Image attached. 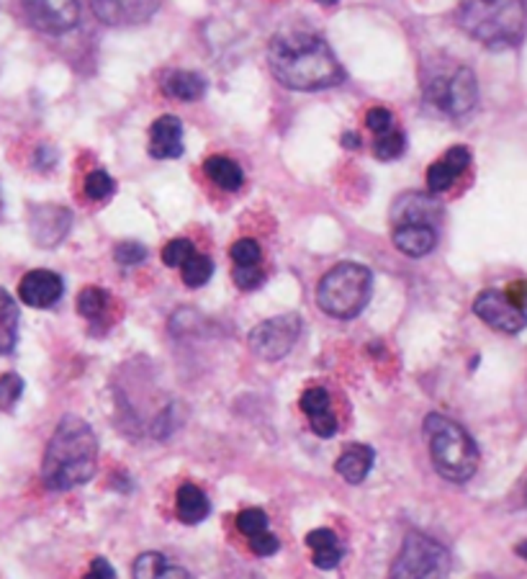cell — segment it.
I'll list each match as a JSON object with an SVG mask.
<instances>
[{
  "label": "cell",
  "mask_w": 527,
  "mask_h": 579,
  "mask_svg": "<svg viewBox=\"0 0 527 579\" xmlns=\"http://www.w3.org/2000/svg\"><path fill=\"white\" fill-rule=\"evenodd\" d=\"M268 65L273 78L291 90H325L345 80L332 46L314 31L286 29L268 46Z\"/></svg>",
  "instance_id": "cell-1"
},
{
  "label": "cell",
  "mask_w": 527,
  "mask_h": 579,
  "mask_svg": "<svg viewBox=\"0 0 527 579\" xmlns=\"http://www.w3.org/2000/svg\"><path fill=\"white\" fill-rule=\"evenodd\" d=\"M98 471V438L86 420L67 415L57 425L42 464L46 490L67 492L93 479Z\"/></svg>",
  "instance_id": "cell-2"
},
{
  "label": "cell",
  "mask_w": 527,
  "mask_h": 579,
  "mask_svg": "<svg viewBox=\"0 0 527 579\" xmlns=\"http://www.w3.org/2000/svg\"><path fill=\"white\" fill-rule=\"evenodd\" d=\"M458 26L491 49L520 42L525 29V0H461Z\"/></svg>",
  "instance_id": "cell-3"
},
{
  "label": "cell",
  "mask_w": 527,
  "mask_h": 579,
  "mask_svg": "<svg viewBox=\"0 0 527 579\" xmlns=\"http://www.w3.org/2000/svg\"><path fill=\"white\" fill-rule=\"evenodd\" d=\"M422 427H424V435L430 441L432 467L440 476L448 482H456V484L468 482L476 474L479 459H482L479 446L468 435V430L456 420L440 415V412H430Z\"/></svg>",
  "instance_id": "cell-4"
},
{
  "label": "cell",
  "mask_w": 527,
  "mask_h": 579,
  "mask_svg": "<svg viewBox=\"0 0 527 579\" xmlns=\"http://www.w3.org/2000/svg\"><path fill=\"white\" fill-rule=\"evenodd\" d=\"M374 294V276L360 263H337L317 286V304L334 319H352L363 312Z\"/></svg>",
  "instance_id": "cell-5"
},
{
  "label": "cell",
  "mask_w": 527,
  "mask_h": 579,
  "mask_svg": "<svg viewBox=\"0 0 527 579\" xmlns=\"http://www.w3.org/2000/svg\"><path fill=\"white\" fill-rule=\"evenodd\" d=\"M450 572L448 549L422 534H409L391 567V577H445Z\"/></svg>",
  "instance_id": "cell-6"
},
{
  "label": "cell",
  "mask_w": 527,
  "mask_h": 579,
  "mask_svg": "<svg viewBox=\"0 0 527 579\" xmlns=\"http://www.w3.org/2000/svg\"><path fill=\"white\" fill-rule=\"evenodd\" d=\"M424 98L448 116H465L479 103V83L473 70L458 67L450 78H432L424 86Z\"/></svg>",
  "instance_id": "cell-7"
},
{
  "label": "cell",
  "mask_w": 527,
  "mask_h": 579,
  "mask_svg": "<svg viewBox=\"0 0 527 579\" xmlns=\"http://www.w3.org/2000/svg\"><path fill=\"white\" fill-rule=\"evenodd\" d=\"M301 330H304V322L299 314H278V317H270L260 325H255V330L247 337V345L263 360H278L291 353Z\"/></svg>",
  "instance_id": "cell-8"
},
{
  "label": "cell",
  "mask_w": 527,
  "mask_h": 579,
  "mask_svg": "<svg viewBox=\"0 0 527 579\" xmlns=\"http://www.w3.org/2000/svg\"><path fill=\"white\" fill-rule=\"evenodd\" d=\"M473 314L489 327L505 335H517L527 327L525 307L517 304L505 291H482L473 302Z\"/></svg>",
  "instance_id": "cell-9"
},
{
  "label": "cell",
  "mask_w": 527,
  "mask_h": 579,
  "mask_svg": "<svg viewBox=\"0 0 527 579\" xmlns=\"http://www.w3.org/2000/svg\"><path fill=\"white\" fill-rule=\"evenodd\" d=\"M31 23L46 34H65L80 21L78 0H23Z\"/></svg>",
  "instance_id": "cell-10"
},
{
  "label": "cell",
  "mask_w": 527,
  "mask_h": 579,
  "mask_svg": "<svg viewBox=\"0 0 527 579\" xmlns=\"http://www.w3.org/2000/svg\"><path fill=\"white\" fill-rule=\"evenodd\" d=\"M162 0H90L98 21L106 26H136L152 19Z\"/></svg>",
  "instance_id": "cell-11"
},
{
  "label": "cell",
  "mask_w": 527,
  "mask_h": 579,
  "mask_svg": "<svg viewBox=\"0 0 527 579\" xmlns=\"http://www.w3.org/2000/svg\"><path fill=\"white\" fill-rule=\"evenodd\" d=\"M62 294H65V281L54 270H45V268L29 270L19 284V299L34 310L54 307L62 299Z\"/></svg>",
  "instance_id": "cell-12"
},
{
  "label": "cell",
  "mask_w": 527,
  "mask_h": 579,
  "mask_svg": "<svg viewBox=\"0 0 527 579\" xmlns=\"http://www.w3.org/2000/svg\"><path fill=\"white\" fill-rule=\"evenodd\" d=\"M468 165H471V153H468V147H463V145L450 147L445 155L430 165V170H427V191H430V194H445V191H450L453 183L468 170Z\"/></svg>",
  "instance_id": "cell-13"
},
{
  "label": "cell",
  "mask_w": 527,
  "mask_h": 579,
  "mask_svg": "<svg viewBox=\"0 0 527 579\" xmlns=\"http://www.w3.org/2000/svg\"><path fill=\"white\" fill-rule=\"evenodd\" d=\"M150 155L157 160H176L183 155V121L177 116L165 113L154 119L150 129Z\"/></svg>",
  "instance_id": "cell-14"
},
{
  "label": "cell",
  "mask_w": 527,
  "mask_h": 579,
  "mask_svg": "<svg viewBox=\"0 0 527 579\" xmlns=\"http://www.w3.org/2000/svg\"><path fill=\"white\" fill-rule=\"evenodd\" d=\"M394 245L407 258H424L438 245V232L424 222L394 224Z\"/></svg>",
  "instance_id": "cell-15"
},
{
  "label": "cell",
  "mask_w": 527,
  "mask_h": 579,
  "mask_svg": "<svg viewBox=\"0 0 527 579\" xmlns=\"http://www.w3.org/2000/svg\"><path fill=\"white\" fill-rule=\"evenodd\" d=\"M70 211L62 206H39L31 211V237L42 247H54L67 235Z\"/></svg>",
  "instance_id": "cell-16"
},
{
  "label": "cell",
  "mask_w": 527,
  "mask_h": 579,
  "mask_svg": "<svg viewBox=\"0 0 527 579\" xmlns=\"http://www.w3.org/2000/svg\"><path fill=\"white\" fill-rule=\"evenodd\" d=\"M375 461V451L366 443H350L340 453L334 461V471L348 482V484H363L371 474Z\"/></svg>",
  "instance_id": "cell-17"
},
{
  "label": "cell",
  "mask_w": 527,
  "mask_h": 579,
  "mask_svg": "<svg viewBox=\"0 0 527 579\" xmlns=\"http://www.w3.org/2000/svg\"><path fill=\"white\" fill-rule=\"evenodd\" d=\"M307 546L311 551V564L317 569H334L342 557H345V549L340 543V535L334 534L332 528H317L307 535Z\"/></svg>",
  "instance_id": "cell-18"
},
{
  "label": "cell",
  "mask_w": 527,
  "mask_h": 579,
  "mask_svg": "<svg viewBox=\"0 0 527 579\" xmlns=\"http://www.w3.org/2000/svg\"><path fill=\"white\" fill-rule=\"evenodd\" d=\"M211 513V500L196 484H183L176 494V515L185 525H198Z\"/></svg>",
  "instance_id": "cell-19"
},
{
  "label": "cell",
  "mask_w": 527,
  "mask_h": 579,
  "mask_svg": "<svg viewBox=\"0 0 527 579\" xmlns=\"http://www.w3.org/2000/svg\"><path fill=\"white\" fill-rule=\"evenodd\" d=\"M440 217V203L430 196H422V194H409L404 199H399L394 203V214L391 219L394 224L404 222H424L435 227V219Z\"/></svg>",
  "instance_id": "cell-20"
},
{
  "label": "cell",
  "mask_w": 527,
  "mask_h": 579,
  "mask_svg": "<svg viewBox=\"0 0 527 579\" xmlns=\"http://www.w3.org/2000/svg\"><path fill=\"white\" fill-rule=\"evenodd\" d=\"M203 170H206L209 180H211L214 186L224 188V191H240L242 183H244V173H242L240 165L224 155L209 157V160L203 162Z\"/></svg>",
  "instance_id": "cell-21"
},
{
  "label": "cell",
  "mask_w": 527,
  "mask_h": 579,
  "mask_svg": "<svg viewBox=\"0 0 527 579\" xmlns=\"http://www.w3.org/2000/svg\"><path fill=\"white\" fill-rule=\"evenodd\" d=\"M16 340H19V307L8 291L0 289V356L13 353Z\"/></svg>",
  "instance_id": "cell-22"
},
{
  "label": "cell",
  "mask_w": 527,
  "mask_h": 579,
  "mask_svg": "<svg viewBox=\"0 0 527 579\" xmlns=\"http://www.w3.org/2000/svg\"><path fill=\"white\" fill-rule=\"evenodd\" d=\"M165 93L170 98H177V101H198L206 93V80L198 72L180 70V72H173L165 80Z\"/></svg>",
  "instance_id": "cell-23"
},
{
  "label": "cell",
  "mask_w": 527,
  "mask_h": 579,
  "mask_svg": "<svg viewBox=\"0 0 527 579\" xmlns=\"http://www.w3.org/2000/svg\"><path fill=\"white\" fill-rule=\"evenodd\" d=\"M180 276H183V284H185L188 289H201V286L209 284V278L214 276V263H211V258L194 252V255L185 261V266L180 268Z\"/></svg>",
  "instance_id": "cell-24"
},
{
  "label": "cell",
  "mask_w": 527,
  "mask_h": 579,
  "mask_svg": "<svg viewBox=\"0 0 527 579\" xmlns=\"http://www.w3.org/2000/svg\"><path fill=\"white\" fill-rule=\"evenodd\" d=\"M106 304H109V294L101 286H86L78 296V312L86 319H98L106 310Z\"/></svg>",
  "instance_id": "cell-25"
},
{
  "label": "cell",
  "mask_w": 527,
  "mask_h": 579,
  "mask_svg": "<svg viewBox=\"0 0 527 579\" xmlns=\"http://www.w3.org/2000/svg\"><path fill=\"white\" fill-rule=\"evenodd\" d=\"M404 150H407V136L401 132H396V129L378 134V139H375L374 145V153L378 160H399V157L404 155Z\"/></svg>",
  "instance_id": "cell-26"
},
{
  "label": "cell",
  "mask_w": 527,
  "mask_h": 579,
  "mask_svg": "<svg viewBox=\"0 0 527 579\" xmlns=\"http://www.w3.org/2000/svg\"><path fill=\"white\" fill-rule=\"evenodd\" d=\"M194 252H196V247H194L191 240L176 237V240H170V243L165 245V250H162V263L168 268H177V270H180Z\"/></svg>",
  "instance_id": "cell-27"
},
{
  "label": "cell",
  "mask_w": 527,
  "mask_h": 579,
  "mask_svg": "<svg viewBox=\"0 0 527 579\" xmlns=\"http://www.w3.org/2000/svg\"><path fill=\"white\" fill-rule=\"evenodd\" d=\"M21 394H23V379L19 376V374L8 371V374L0 376V409H3V412L13 409L16 401L21 400Z\"/></svg>",
  "instance_id": "cell-28"
},
{
  "label": "cell",
  "mask_w": 527,
  "mask_h": 579,
  "mask_svg": "<svg viewBox=\"0 0 527 579\" xmlns=\"http://www.w3.org/2000/svg\"><path fill=\"white\" fill-rule=\"evenodd\" d=\"M165 567H168V558L162 557V554H157V551H147V554H142V557L134 561L132 575L144 579L162 577Z\"/></svg>",
  "instance_id": "cell-29"
},
{
  "label": "cell",
  "mask_w": 527,
  "mask_h": 579,
  "mask_svg": "<svg viewBox=\"0 0 527 579\" xmlns=\"http://www.w3.org/2000/svg\"><path fill=\"white\" fill-rule=\"evenodd\" d=\"M229 252H232L235 266H258L260 258H263V250H260V245H258L252 237H242V240H237Z\"/></svg>",
  "instance_id": "cell-30"
},
{
  "label": "cell",
  "mask_w": 527,
  "mask_h": 579,
  "mask_svg": "<svg viewBox=\"0 0 527 579\" xmlns=\"http://www.w3.org/2000/svg\"><path fill=\"white\" fill-rule=\"evenodd\" d=\"M113 188H116V183L106 170H93L86 178V196L90 201H106L113 194Z\"/></svg>",
  "instance_id": "cell-31"
},
{
  "label": "cell",
  "mask_w": 527,
  "mask_h": 579,
  "mask_svg": "<svg viewBox=\"0 0 527 579\" xmlns=\"http://www.w3.org/2000/svg\"><path fill=\"white\" fill-rule=\"evenodd\" d=\"M237 528H240L242 535H255L260 531H268V515L260 508H247L237 515Z\"/></svg>",
  "instance_id": "cell-32"
},
{
  "label": "cell",
  "mask_w": 527,
  "mask_h": 579,
  "mask_svg": "<svg viewBox=\"0 0 527 579\" xmlns=\"http://www.w3.org/2000/svg\"><path fill=\"white\" fill-rule=\"evenodd\" d=\"M301 409L309 415H317V412H325L330 409V392L325 386H311L301 394Z\"/></svg>",
  "instance_id": "cell-33"
},
{
  "label": "cell",
  "mask_w": 527,
  "mask_h": 579,
  "mask_svg": "<svg viewBox=\"0 0 527 579\" xmlns=\"http://www.w3.org/2000/svg\"><path fill=\"white\" fill-rule=\"evenodd\" d=\"M232 278L242 291H255L265 281V273L260 263L258 266H237L232 270Z\"/></svg>",
  "instance_id": "cell-34"
},
{
  "label": "cell",
  "mask_w": 527,
  "mask_h": 579,
  "mask_svg": "<svg viewBox=\"0 0 527 579\" xmlns=\"http://www.w3.org/2000/svg\"><path fill=\"white\" fill-rule=\"evenodd\" d=\"M113 258H116V263H121V266H136V263H142V261L147 258V247L142 245V243L127 240V243H119V245H116Z\"/></svg>",
  "instance_id": "cell-35"
},
{
  "label": "cell",
  "mask_w": 527,
  "mask_h": 579,
  "mask_svg": "<svg viewBox=\"0 0 527 579\" xmlns=\"http://www.w3.org/2000/svg\"><path fill=\"white\" fill-rule=\"evenodd\" d=\"M250 551L255 557H273V554L281 551V541L270 531H260V534L250 535Z\"/></svg>",
  "instance_id": "cell-36"
},
{
  "label": "cell",
  "mask_w": 527,
  "mask_h": 579,
  "mask_svg": "<svg viewBox=\"0 0 527 579\" xmlns=\"http://www.w3.org/2000/svg\"><path fill=\"white\" fill-rule=\"evenodd\" d=\"M366 127H368L375 136H378V134L391 132V129H394V113L389 112V109L375 106V109H371V112L366 113Z\"/></svg>",
  "instance_id": "cell-37"
},
{
  "label": "cell",
  "mask_w": 527,
  "mask_h": 579,
  "mask_svg": "<svg viewBox=\"0 0 527 579\" xmlns=\"http://www.w3.org/2000/svg\"><path fill=\"white\" fill-rule=\"evenodd\" d=\"M309 425L314 430V435L319 438H332L337 433V418L332 409H325V412H317V415H309Z\"/></svg>",
  "instance_id": "cell-38"
},
{
  "label": "cell",
  "mask_w": 527,
  "mask_h": 579,
  "mask_svg": "<svg viewBox=\"0 0 527 579\" xmlns=\"http://www.w3.org/2000/svg\"><path fill=\"white\" fill-rule=\"evenodd\" d=\"M90 577H116V572H113V567H111L109 561L103 557L93 558V564H90Z\"/></svg>",
  "instance_id": "cell-39"
},
{
  "label": "cell",
  "mask_w": 527,
  "mask_h": 579,
  "mask_svg": "<svg viewBox=\"0 0 527 579\" xmlns=\"http://www.w3.org/2000/svg\"><path fill=\"white\" fill-rule=\"evenodd\" d=\"M506 294H509L517 304H523V307L527 304V284H515L512 291H506Z\"/></svg>",
  "instance_id": "cell-40"
},
{
  "label": "cell",
  "mask_w": 527,
  "mask_h": 579,
  "mask_svg": "<svg viewBox=\"0 0 527 579\" xmlns=\"http://www.w3.org/2000/svg\"><path fill=\"white\" fill-rule=\"evenodd\" d=\"M342 145H345V147H350V150H355V147L360 145V136H358L355 132L342 134Z\"/></svg>",
  "instance_id": "cell-41"
},
{
  "label": "cell",
  "mask_w": 527,
  "mask_h": 579,
  "mask_svg": "<svg viewBox=\"0 0 527 579\" xmlns=\"http://www.w3.org/2000/svg\"><path fill=\"white\" fill-rule=\"evenodd\" d=\"M515 551H517V557H523L527 561V541H523V543H517V549H515Z\"/></svg>",
  "instance_id": "cell-42"
},
{
  "label": "cell",
  "mask_w": 527,
  "mask_h": 579,
  "mask_svg": "<svg viewBox=\"0 0 527 579\" xmlns=\"http://www.w3.org/2000/svg\"><path fill=\"white\" fill-rule=\"evenodd\" d=\"M317 3H319V5H334L337 0H317Z\"/></svg>",
  "instance_id": "cell-43"
},
{
  "label": "cell",
  "mask_w": 527,
  "mask_h": 579,
  "mask_svg": "<svg viewBox=\"0 0 527 579\" xmlns=\"http://www.w3.org/2000/svg\"><path fill=\"white\" fill-rule=\"evenodd\" d=\"M0 211H3V199H0Z\"/></svg>",
  "instance_id": "cell-44"
},
{
  "label": "cell",
  "mask_w": 527,
  "mask_h": 579,
  "mask_svg": "<svg viewBox=\"0 0 527 579\" xmlns=\"http://www.w3.org/2000/svg\"><path fill=\"white\" fill-rule=\"evenodd\" d=\"M525 11H527V0H525Z\"/></svg>",
  "instance_id": "cell-45"
}]
</instances>
